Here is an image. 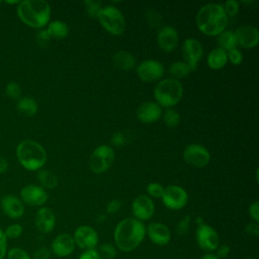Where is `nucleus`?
Listing matches in <instances>:
<instances>
[{
	"label": "nucleus",
	"instance_id": "obj_1",
	"mask_svg": "<svg viewBox=\"0 0 259 259\" xmlns=\"http://www.w3.org/2000/svg\"><path fill=\"white\" fill-rule=\"evenodd\" d=\"M146 227L135 218H126L118 222L113 232L115 247L121 252H131L143 242Z\"/></svg>",
	"mask_w": 259,
	"mask_h": 259
},
{
	"label": "nucleus",
	"instance_id": "obj_2",
	"mask_svg": "<svg viewBox=\"0 0 259 259\" xmlns=\"http://www.w3.org/2000/svg\"><path fill=\"white\" fill-rule=\"evenodd\" d=\"M197 28L205 35L214 36L226 30L228 16L222 4L208 3L203 5L195 17Z\"/></svg>",
	"mask_w": 259,
	"mask_h": 259
},
{
	"label": "nucleus",
	"instance_id": "obj_3",
	"mask_svg": "<svg viewBox=\"0 0 259 259\" xmlns=\"http://www.w3.org/2000/svg\"><path fill=\"white\" fill-rule=\"evenodd\" d=\"M19 19L29 27L42 28L49 23L51 6L45 0H23L16 7Z\"/></svg>",
	"mask_w": 259,
	"mask_h": 259
},
{
	"label": "nucleus",
	"instance_id": "obj_4",
	"mask_svg": "<svg viewBox=\"0 0 259 259\" xmlns=\"http://www.w3.org/2000/svg\"><path fill=\"white\" fill-rule=\"evenodd\" d=\"M16 158L19 164L28 171L39 170L47 162V152L37 142L23 140L16 147Z\"/></svg>",
	"mask_w": 259,
	"mask_h": 259
},
{
	"label": "nucleus",
	"instance_id": "obj_5",
	"mask_svg": "<svg viewBox=\"0 0 259 259\" xmlns=\"http://www.w3.org/2000/svg\"><path fill=\"white\" fill-rule=\"evenodd\" d=\"M183 87L180 81L166 78L158 82L154 89V97L161 107L171 108L182 98Z\"/></svg>",
	"mask_w": 259,
	"mask_h": 259
},
{
	"label": "nucleus",
	"instance_id": "obj_6",
	"mask_svg": "<svg viewBox=\"0 0 259 259\" xmlns=\"http://www.w3.org/2000/svg\"><path fill=\"white\" fill-rule=\"evenodd\" d=\"M101 26L112 35H120L125 29V20L121 11L112 5H106L99 11L97 17Z\"/></svg>",
	"mask_w": 259,
	"mask_h": 259
},
{
	"label": "nucleus",
	"instance_id": "obj_7",
	"mask_svg": "<svg viewBox=\"0 0 259 259\" xmlns=\"http://www.w3.org/2000/svg\"><path fill=\"white\" fill-rule=\"evenodd\" d=\"M114 151L107 145H100L94 149L89 159V166L93 173L100 174L107 171L113 164Z\"/></svg>",
	"mask_w": 259,
	"mask_h": 259
},
{
	"label": "nucleus",
	"instance_id": "obj_8",
	"mask_svg": "<svg viewBox=\"0 0 259 259\" xmlns=\"http://www.w3.org/2000/svg\"><path fill=\"white\" fill-rule=\"evenodd\" d=\"M161 198L164 205L173 210L183 208L188 202V194L186 190L183 187L174 184L164 188V193Z\"/></svg>",
	"mask_w": 259,
	"mask_h": 259
},
{
	"label": "nucleus",
	"instance_id": "obj_9",
	"mask_svg": "<svg viewBox=\"0 0 259 259\" xmlns=\"http://www.w3.org/2000/svg\"><path fill=\"white\" fill-rule=\"evenodd\" d=\"M183 160L190 166L202 168L209 163L210 154L202 145L190 144L183 151Z\"/></svg>",
	"mask_w": 259,
	"mask_h": 259
},
{
	"label": "nucleus",
	"instance_id": "obj_10",
	"mask_svg": "<svg viewBox=\"0 0 259 259\" xmlns=\"http://www.w3.org/2000/svg\"><path fill=\"white\" fill-rule=\"evenodd\" d=\"M195 237L199 248L206 252L215 251L220 245V237L217 231L206 224L197 227Z\"/></svg>",
	"mask_w": 259,
	"mask_h": 259
},
{
	"label": "nucleus",
	"instance_id": "obj_11",
	"mask_svg": "<svg viewBox=\"0 0 259 259\" xmlns=\"http://www.w3.org/2000/svg\"><path fill=\"white\" fill-rule=\"evenodd\" d=\"M136 71L139 78L145 82L158 81L165 73L163 64L156 60H146L141 62Z\"/></svg>",
	"mask_w": 259,
	"mask_h": 259
},
{
	"label": "nucleus",
	"instance_id": "obj_12",
	"mask_svg": "<svg viewBox=\"0 0 259 259\" xmlns=\"http://www.w3.org/2000/svg\"><path fill=\"white\" fill-rule=\"evenodd\" d=\"M182 56L184 63H186L191 71L196 70L198 62L201 60L203 55V49L201 44L192 37L186 38L182 44Z\"/></svg>",
	"mask_w": 259,
	"mask_h": 259
},
{
	"label": "nucleus",
	"instance_id": "obj_13",
	"mask_svg": "<svg viewBox=\"0 0 259 259\" xmlns=\"http://www.w3.org/2000/svg\"><path fill=\"white\" fill-rule=\"evenodd\" d=\"M48 198L45 188L36 184L25 185L20 190L21 201L29 206H41L47 202Z\"/></svg>",
	"mask_w": 259,
	"mask_h": 259
},
{
	"label": "nucleus",
	"instance_id": "obj_14",
	"mask_svg": "<svg viewBox=\"0 0 259 259\" xmlns=\"http://www.w3.org/2000/svg\"><path fill=\"white\" fill-rule=\"evenodd\" d=\"M75 245L83 250L95 249L98 244V234L97 232L89 226H80L74 232Z\"/></svg>",
	"mask_w": 259,
	"mask_h": 259
},
{
	"label": "nucleus",
	"instance_id": "obj_15",
	"mask_svg": "<svg viewBox=\"0 0 259 259\" xmlns=\"http://www.w3.org/2000/svg\"><path fill=\"white\" fill-rule=\"evenodd\" d=\"M132 211L134 218L138 221L150 220L155 212V204L151 197L145 194L137 196L132 203Z\"/></svg>",
	"mask_w": 259,
	"mask_h": 259
},
{
	"label": "nucleus",
	"instance_id": "obj_16",
	"mask_svg": "<svg viewBox=\"0 0 259 259\" xmlns=\"http://www.w3.org/2000/svg\"><path fill=\"white\" fill-rule=\"evenodd\" d=\"M75 241L72 235L68 233L59 234L51 244V252L57 257L63 258L71 255L75 250Z\"/></svg>",
	"mask_w": 259,
	"mask_h": 259
},
{
	"label": "nucleus",
	"instance_id": "obj_17",
	"mask_svg": "<svg viewBox=\"0 0 259 259\" xmlns=\"http://www.w3.org/2000/svg\"><path fill=\"white\" fill-rule=\"evenodd\" d=\"M237 42L244 49H253L259 42V32L253 25H241L234 32Z\"/></svg>",
	"mask_w": 259,
	"mask_h": 259
},
{
	"label": "nucleus",
	"instance_id": "obj_18",
	"mask_svg": "<svg viewBox=\"0 0 259 259\" xmlns=\"http://www.w3.org/2000/svg\"><path fill=\"white\" fill-rule=\"evenodd\" d=\"M0 206L3 213L12 220H17L24 213V204L21 199L15 195H4L0 199Z\"/></svg>",
	"mask_w": 259,
	"mask_h": 259
},
{
	"label": "nucleus",
	"instance_id": "obj_19",
	"mask_svg": "<svg viewBox=\"0 0 259 259\" xmlns=\"http://www.w3.org/2000/svg\"><path fill=\"white\" fill-rule=\"evenodd\" d=\"M157 41L159 48L166 52L170 53L173 52L179 41V36L177 30L170 25H164L160 28L158 35H157Z\"/></svg>",
	"mask_w": 259,
	"mask_h": 259
},
{
	"label": "nucleus",
	"instance_id": "obj_20",
	"mask_svg": "<svg viewBox=\"0 0 259 259\" xmlns=\"http://www.w3.org/2000/svg\"><path fill=\"white\" fill-rule=\"evenodd\" d=\"M162 115L161 106L155 101H145L137 108V117L144 123H153Z\"/></svg>",
	"mask_w": 259,
	"mask_h": 259
},
{
	"label": "nucleus",
	"instance_id": "obj_21",
	"mask_svg": "<svg viewBox=\"0 0 259 259\" xmlns=\"http://www.w3.org/2000/svg\"><path fill=\"white\" fill-rule=\"evenodd\" d=\"M146 233L151 242L156 245H167L171 240V233L169 228L162 223H151L146 230Z\"/></svg>",
	"mask_w": 259,
	"mask_h": 259
},
{
	"label": "nucleus",
	"instance_id": "obj_22",
	"mask_svg": "<svg viewBox=\"0 0 259 259\" xmlns=\"http://www.w3.org/2000/svg\"><path fill=\"white\" fill-rule=\"evenodd\" d=\"M34 223L36 229L45 234L51 233L56 225V215L54 211L49 207H40L37 209Z\"/></svg>",
	"mask_w": 259,
	"mask_h": 259
},
{
	"label": "nucleus",
	"instance_id": "obj_23",
	"mask_svg": "<svg viewBox=\"0 0 259 259\" xmlns=\"http://www.w3.org/2000/svg\"><path fill=\"white\" fill-rule=\"evenodd\" d=\"M112 63L117 69L131 70L136 65V59L130 52L119 51L112 56Z\"/></svg>",
	"mask_w": 259,
	"mask_h": 259
},
{
	"label": "nucleus",
	"instance_id": "obj_24",
	"mask_svg": "<svg viewBox=\"0 0 259 259\" xmlns=\"http://www.w3.org/2000/svg\"><path fill=\"white\" fill-rule=\"evenodd\" d=\"M206 62H207V66L213 70L222 69L226 66V64L228 62L227 52L221 48L213 49L207 55Z\"/></svg>",
	"mask_w": 259,
	"mask_h": 259
},
{
	"label": "nucleus",
	"instance_id": "obj_25",
	"mask_svg": "<svg viewBox=\"0 0 259 259\" xmlns=\"http://www.w3.org/2000/svg\"><path fill=\"white\" fill-rule=\"evenodd\" d=\"M16 109L21 115L30 117L37 112V103L32 97L23 96L17 100Z\"/></svg>",
	"mask_w": 259,
	"mask_h": 259
},
{
	"label": "nucleus",
	"instance_id": "obj_26",
	"mask_svg": "<svg viewBox=\"0 0 259 259\" xmlns=\"http://www.w3.org/2000/svg\"><path fill=\"white\" fill-rule=\"evenodd\" d=\"M46 30L51 37L57 39H63L69 34V27L67 23L61 20H54L50 22Z\"/></svg>",
	"mask_w": 259,
	"mask_h": 259
},
{
	"label": "nucleus",
	"instance_id": "obj_27",
	"mask_svg": "<svg viewBox=\"0 0 259 259\" xmlns=\"http://www.w3.org/2000/svg\"><path fill=\"white\" fill-rule=\"evenodd\" d=\"M218 44L221 49L225 50L226 52L232 50V49H237L238 42L236 35L234 31L232 30H224L218 35Z\"/></svg>",
	"mask_w": 259,
	"mask_h": 259
},
{
	"label": "nucleus",
	"instance_id": "obj_28",
	"mask_svg": "<svg viewBox=\"0 0 259 259\" xmlns=\"http://www.w3.org/2000/svg\"><path fill=\"white\" fill-rule=\"evenodd\" d=\"M37 180L41 187L53 189L58 185V177L50 170L40 169L37 172Z\"/></svg>",
	"mask_w": 259,
	"mask_h": 259
},
{
	"label": "nucleus",
	"instance_id": "obj_29",
	"mask_svg": "<svg viewBox=\"0 0 259 259\" xmlns=\"http://www.w3.org/2000/svg\"><path fill=\"white\" fill-rule=\"evenodd\" d=\"M169 74L172 76V79L179 80L185 78L191 72L189 66L184 62H174L169 67Z\"/></svg>",
	"mask_w": 259,
	"mask_h": 259
},
{
	"label": "nucleus",
	"instance_id": "obj_30",
	"mask_svg": "<svg viewBox=\"0 0 259 259\" xmlns=\"http://www.w3.org/2000/svg\"><path fill=\"white\" fill-rule=\"evenodd\" d=\"M163 120L168 127H175L180 122V115L175 109L167 108L163 114Z\"/></svg>",
	"mask_w": 259,
	"mask_h": 259
},
{
	"label": "nucleus",
	"instance_id": "obj_31",
	"mask_svg": "<svg viewBox=\"0 0 259 259\" xmlns=\"http://www.w3.org/2000/svg\"><path fill=\"white\" fill-rule=\"evenodd\" d=\"M97 252L101 259H113L117 254L116 247L110 243H104L100 245L97 249Z\"/></svg>",
	"mask_w": 259,
	"mask_h": 259
},
{
	"label": "nucleus",
	"instance_id": "obj_32",
	"mask_svg": "<svg viewBox=\"0 0 259 259\" xmlns=\"http://www.w3.org/2000/svg\"><path fill=\"white\" fill-rule=\"evenodd\" d=\"M131 132H117L111 137V144L117 147H124L131 142Z\"/></svg>",
	"mask_w": 259,
	"mask_h": 259
},
{
	"label": "nucleus",
	"instance_id": "obj_33",
	"mask_svg": "<svg viewBox=\"0 0 259 259\" xmlns=\"http://www.w3.org/2000/svg\"><path fill=\"white\" fill-rule=\"evenodd\" d=\"M5 94L10 99L18 100L21 97V87L15 81H10L5 86Z\"/></svg>",
	"mask_w": 259,
	"mask_h": 259
},
{
	"label": "nucleus",
	"instance_id": "obj_34",
	"mask_svg": "<svg viewBox=\"0 0 259 259\" xmlns=\"http://www.w3.org/2000/svg\"><path fill=\"white\" fill-rule=\"evenodd\" d=\"M85 10L87 15L90 18H97L101 7V2L99 1H92V0H85L84 1Z\"/></svg>",
	"mask_w": 259,
	"mask_h": 259
},
{
	"label": "nucleus",
	"instance_id": "obj_35",
	"mask_svg": "<svg viewBox=\"0 0 259 259\" xmlns=\"http://www.w3.org/2000/svg\"><path fill=\"white\" fill-rule=\"evenodd\" d=\"M145 18L150 26L157 27L162 21V15L156 10H148L145 14Z\"/></svg>",
	"mask_w": 259,
	"mask_h": 259
},
{
	"label": "nucleus",
	"instance_id": "obj_36",
	"mask_svg": "<svg viewBox=\"0 0 259 259\" xmlns=\"http://www.w3.org/2000/svg\"><path fill=\"white\" fill-rule=\"evenodd\" d=\"M22 232H23V228H22L21 225H19V224H12V225H9L5 229L4 234H5L7 239H16V238L21 236Z\"/></svg>",
	"mask_w": 259,
	"mask_h": 259
},
{
	"label": "nucleus",
	"instance_id": "obj_37",
	"mask_svg": "<svg viewBox=\"0 0 259 259\" xmlns=\"http://www.w3.org/2000/svg\"><path fill=\"white\" fill-rule=\"evenodd\" d=\"M7 259H31L30 255L22 248H12L7 253Z\"/></svg>",
	"mask_w": 259,
	"mask_h": 259
},
{
	"label": "nucleus",
	"instance_id": "obj_38",
	"mask_svg": "<svg viewBox=\"0 0 259 259\" xmlns=\"http://www.w3.org/2000/svg\"><path fill=\"white\" fill-rule=\"evenodd\" d=\"M147 192L152 197L161 198L163 193H164V187L160 183H158V182H152V183L148 184Z\"/></svg>",
	"mask_w": 259,
	"mask_h": 259
},
{
	"label": "nucleus",
	"instance_id": "obj_39",
	"mask_svg": "<svg viewBox=\"0 0 259 259\" xmlns=\"http://www.w3.org/2000/svg\"><path fill=\"white\" fill-rule=\"evenodd\" d=\"M190 223H191L190 215H188V214L184 215L183 219L176 225V233L180 236L187 234L189 231V228H190Z\"/></svg>",
	"mask_w": 259,
	"mask_h": 259
},
{
	"label": "nucleus",
	"instance_id": "obj_40",
	"mask_svg": "<svg viewBox=\"0 0 259 259\" xmlns=\"http://www.w3.org/2000/svg\"><path fill=\"white\" fill-rule=\"evenodd\" d=\"M223 8L227 16H235L239 11V2L236 0H228L224 3Z\"/></svg>",
	"mask_w": 259,
	"mask_h": 259
},
{
	"label": "nucleus",
	"instance_id": "obj_41",
	"mask_svg": "<svg viewBox=\"0 0 259 259\" xmlns=\"http://www.w3.org/2000/svg\"><path fill=\"white\" fill-rule=\"evenodd\" d=\"M50 39H51V36L49 35V33L47 32L46 29H40L36 32L35 40L39 47L46 48L50 44Z\"/></svg>",
	"mask_w": 259,
	"mask_h": 259
},
{
	"label": "nucleus",
	"instance_id": "obj_42",
	"mask_svg": "<svg viewBox=\"0 0 259 259\" xmlns=\"http://www.w3.org/2000/svg\"><path fill=\"white\" fill-rule=\"evenodd\" d=\"M228 61H230L234 65H240L243 61V55L238 49H232L227 52Z\"/></svg>",
	"mask_w": 259,
	"mask_h": 259
},
{
	"label": "nucleus",
	"instance_id": "obj_43",
	"mask_svg": "<svg viewBox=\"0 0 259 259\" xmlns=\"http://www.w3.org/2000/svg\"><path fill=\"white\" fill-rule=\"evenodd\" d=\"M51 250L47 247H40L33 253V259H50L51 257Z\"/></svg>",
	"mask_w": 259,
	"mask_h": 259
},
{
	"label": "nucleus",
	"instance_id": "obj_44",
	"mask_svg": "<svg viewBox=\"0 0 259 259\" xmlns=\"http://www.w3.org/2000/svg\"><path fill=\"white\" fill-rule=\"evenodd\" d=\"M7 253V238L4 231L0 229V259H4Z\"/></svg>",
	"mask_w": 259,
	"mask_h": 259
},
{
	"label": "nucleus",
	"instance_id": "obj_45",
	"mask_svg": "<svg viewBox=\"0 0 259 259\" xmlns=\"http://www.w3.org/2000/svg\"><path fill=\"white\" fill-rule=\"evenodd\" d=\"M249 215L251 217V219H253V221L255 223L259 222V202L258 201H254L253 203H251L249 205Z\"/></svg>",
	"mask_w": 259,
	"mask_h": 259
},
{
	"label": "nucleus",
	"instance_id": "obj_46",
	"mask_svg": "<svg viewBox=\"0 0 259 259\" xmlns=\"http://www.w3.org/2000/svg\"><path fill=\"white\" fill-rule=\"evenodd\" d=\"M245 233L251 237H258L259 235V225L258 223H250L245 227Z\"/></svg>",
	"mask_w": 259,
	"mask_h": 259
},
{
	"label": "nucleus",
	"instance_id": "obj_47",
	"mask_svg": "<svg viewBox=\"0 0 259 259\" xmlns=\"http://www.w3.org/2000/svg\"><path fill=\"white\" fill-rule=\"evenodd\" d=\"M231 252V248L230 246L226 245V244H223V245H219V247L217 248V254L215 256L219 258V259H225L229 256Z\"/></svg>",
	"mask_w": 259,
	"mask_h": 259
},
{
	"label": "nucleus",
	"instance_id": "obj_48",
	"mask_svg": "<svg viewBox=\"0 0 259 259\" xmlns=\"http://www.w3.org/2000/svg\"><path fill=\"white\" fill-rule=\"evenodd\" d=\"M121 207V201L119 199H112L108 202L106 206L107 213H115L117 212Z\"/></svg>",
	"mask_w": 259,
	"mask_h": 259
},
{
	"label": "nucleus",
	"instance_id": "obj_49",
	"mask_svg": "<svg viewBox=\"0 0 259 259\" xmlns=\"http://www.w3.org/2000/svg\"><path fill=\"white\" fill-rule=\"evenodd\" d=\"M78 259H101V257L99 256L96 249H91V250H85L78 257Z\"/></svg>",
	"mask_w": 259,
	"mask_h": 259
},
{
	"label": "nucleus",
	"instance_id": "obj_50",
	"mask_svg": "<svg viewBox=\"0 0 259 259\" xmlns=\"http://www.w3.org/2000/svg\"><path fill=\"white\" fill-rule=\"evenodd\" d=\"M7 169H8V161L4 157L0 156V174L5 173Z\"/></svg>",
	"mask_w": 259,
	"mask_h": 259
},
{
	"label": "nucleus",
	"instance_id": "obj_51",
	"mask_svg": "<svg viewBox=\"0 0 259 259\" xmlns=\"http://www.w3.org/2000/svg\"><path fill=\"white\" fill-rule=\"evenodd\" d=\"M199 259H219L214 254H210V253H207L203 256H201Z\"/></svg>",
	"mask_w": 259,
	"mask_h": 259
},
{
	"label": "nucleus",
	"instance_id": "obj_52",
	"mask_svg": "<svg viewBox=\"0 0 259 259\" xmlns=\"http://www.w3.org/2000/svg\"><path fill=\"white\" fill-rule=\"evenodd\" d=\"M104 220H105V217L102 215V214H100V215L98 217V219H96V221H97L98 223H102Z\"/></svg>",
	"mask_w": 259,
	"mask_h": 259
},
{
	"label": "nucleus",
	"instance_id": "obj_53",
	"mask_svg": "<svg viewBox=\"0 0 259 259\" xmlns=\"http://www.w3.org/2000/svg\"><path fill=\"white\" fill-rule=\"evenodd\" d=\"M4 2H5V3H8V4H16V5H18L20 1L15 0V1H4Z\"/></svg>",
	"mask_w": 259,
	"mask_h": 259
},
{
	"label": "nucleus",
	"instance_id": "obj_54",
	"mask_svg": "<svg viewBox=\"0 0 259 259\" xmlns=\"http://www.w3.org/2000/svg\"><path fill=\"white\" fill-rule=\"evenodd\" d=\"M255 177H256V178H255V179H256V181L258 182V169L256 170V175H255Z\"/></svg>",
	"mask_w": 259,
	"mask_h": 259
},
{
	"label": "nucleus",
	"instance_id": "obj_55",
	"mask_svg": "<svg viewBox=\"0 0 259 259\" xmlns=\"http://www.w3.org/2000/svg\"><path fill=\"white\" fill-rule=\"evenodd\" d=\"M246 259H255V258H246Z\"/></svg>",
	"mask_w": 259,
	"mask_h": 259
},
{
	"label": "nucleus",
	"instance_id": "obj_56",
	"mask_svg": "<svg viewBox=\"0 0 259 259\" xmlns=\"http://www.w3.org/2000/svg\"><path fill=\"white\" fill-rule=\"evenodd\" d=\"M1 3H2V1H0V4H1Z\"/></svg>",
	"mask_w": 259,
	"mask_h": 259
}]
</instances>
